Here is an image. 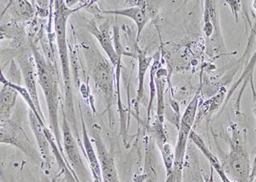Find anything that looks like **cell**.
<instances>
[{"label":"cell","instance_id":"cell-17","mask_svg":"<svg viewBox=\"0 0 256 182\" xmlns=\"http://www.w3.org/2000/svg\"><path fill=\"white\" fill-rule=\"evenodd\" d=\"M1 84L3 86L0 92V120H9L16 103L19 92L12 86L6 83Z\"/></svg>","mask_w":256,"mask_h":182},{"label":"cell","instance_id":"cell-16","mask_svg":"<svg viewBox=\"0 0 256 182\" xmlns=\"http://www.w3.org/2000/svg\"><path fill=\"white\" fill-rule=\"evenodd\" d=\"M190 140L192 141V143L195 144L199 150H201L202 153L204 154L208 162H210L212 170H216V173L218 174V176L222 180V182H233L229 177L227 176L226 174L224 173L220 160L212 154V152L207 146V144L204 143V140L198 136V134L195 132V130H192V132H190Z\"/></svg>","mask_w":256,"mask_h":182},{"label":"cell","instance_id":"cell-1","mask_svg":"<svg viewBox=\"0 0 256 182\" xmlns=\"http://www.w3.org/2000/svg\"><path fill=\"white\" fill-rule=\"evenodd\" d=\"M86 7V4L77 7L76 9H70L66 4V1H55L54 2V28H55L56 44L58 48L59 58L61 62L62 74L64 80V94H65V112L70 125L72 126L77 138H79V132L77 131L76 110L74 106L73 89L72 80L70 73V56L67 44V22L68 18L73 13Z\"/></svg>","mask_w":256,"mask_h":182},{"label":"cell","instance_id":"cell-21","mask_svg":"<svg viewBox=\"0 0 256 182\" xmlns=\"http://www.w3.org/2000/svg\"><path fill=\"white\" fill-rule=\"evenodd\" d=\"M190 182H214L212 180V173L210 178H204L202 174L201 170L199 168V164H195V168H192L190 171Z\"/></svg>","mask_w":256,"mask_h":182},{"label":"cell","instance_id":"cell-22","mask_svg":"<svg viewBox=\"0 0 256 182\" xmlns=\"http://www.w3.org/2000/svg\"><path fill=\"white\" fill-rule=\"evenodd\" d=\"M226 3L228 4V6H230V10L232 12L233 15L235 16L236 22H238V15L242 10V2L240 0H229V1H226Z\"/></svg>","mask_w":256,"mask_h":182},{"label":"cell","instance_id":"cell-14","mask_svg":"<svg viewBox=\"0 0 256 182\" xmlns=\"http://www.w3.org/2000/svg\"><path fill=\"white\" fill-rule=\"evenodd\" d=\"M153 60H154V56H148L147 54H146V52L138 50V85L137 94H136L135 104H134L135 116L137 118V120H138V122H140V101L143 98L144 94V78H146L147 70L150 68V64H152Z\"/></svg>","mask_w":256,"mask_h":182},{"label":"cell","instance_id":"cell-2","mask_svg":"<svg viewBox=\"0 0 256 182\" xmlns=\"http://www.w3.org/2000/svg\"><path fill=\"white\" fill-rule=\"evenodd\" d=\"M32 55L34 56L35 62L38 70V82L44 92L46 101L48 116L50 130L55 136L56 140L62 156L64 154L62 146V130L59 128L58 109L60 103V92H59L58 77L56 65L50 59L46 58L42 55L34 44H32Z\"/></svg>","mask_w":256,"mask_h":182},{"label":"cell","instance_id":"cell-18","mask_svg":"<svg viewBox=\"0 0 256 182\" xmlns=\"http://www.w3.org/2000/svg\"><path fill=\"white\" fill-rule=\"evenodd\" d=\"M160 68V52L156 53L154 56L153 64L150 66V101H148V108H147V124L146 126L150 125L152 120V110L153 107V101L154 97H156V83H154V77L158 70Z\"/></svg>","mask_w":256,"mask_h":182},{"label":"cell","instance_id":"cell-15","mask_svg":"<svg viewBox=\"0 0 256 182\" xmlns=\"http://www.w3.org/2000/svg\"><path fill=\"white\" fill-rule=\"evenodd\" d=\"M82 116V137H83V146H84V154L88 160V164L90 166V170L94 176V182H102L100 164H99L98 158L96 155V150H94L92 143V140L89 137L86 125H84V119Z\"/></svg>","mask_w":256,"mask_h":182},{"label":"cell","instance_id":"cell-19","mask_svg":"<svg viewBox=\"0 0 256 182\" xmlns=\"http://www.w3.org/2000/svg\"><path fill=\"white\" fill-rule=\"evenodd\" d=\"M160 155L162 158L163 164L166 170V177L169 176L174 170V149L169 142L163 144L160 149Z\"/></svg>","mask_w":256,"mask_h":182},{"label":"cell","instance_id":"cell-8","mask_svg":"<svg viewBox=\"0 0 256 182\" xmlns=\"http://www.w3.org/2000/svg\"><path fill=\"white\" fill-rule=\"evenodd\" d=\"M95 150L98 158L102 182H120L113 155L108 152L101 136V128L94 124L92 128Z\"/></svg>","mask_w":256,"mask_h":182},{"label":"cell","instance_id":"cell-11","mask_svg":"<svg viewBox=\"0 0 256 182\" xmlns=\"http://www.w3.org/2000/svg\"><path fill=\"white\" fill-rule=\"evenodd\" d=\"M62 125L61 130L64 154H66L70 164L71 166H73L74 170L79 172L80 176H84V174L86 173V170L84 167V161H83L80 152L77 140L73 136V132L71 130V125L68 120L64 106H62Z\"/></svg>","mask_w":256,"mask_h":182},{"label":"cell","instance_id":"cell-10","mask_svg":"<svg viewBox=\"0 0 256 182\" xmlns=\"http://www.w3.org/2000/svg\"><path fill=\"white\" fill-rule=\"evenodd\" d=\"M18 62L20 67V74L24 80V88L30 92L41 118L44 120V114L41 110L38 100L37 82H38V70L35 62L34 56L30 53L22 54L18 58Z\"/></svg>","mask_w":256,"mask_h":182},{"label":"cell","instance_id":"cell-4","mask_svg":"<svg viewBox=\"0 0 256 182\" xmlns=\"http://www.w3.org/2000/svg\"><path fill=\"white\" fill-rule=\"evenodd\" d=\"M201 86L198 88L194 98L188 104L181 118L178 128L177 142L174 148V165L172 173L166 177L165 182H183V171L186 158L187 146L190 134L193 130L198 114V106L201 101Z\"/></svg>","mask_w":256,"mask_h":182},{"label":"cell","instance_id":"cell-13","mask_svg":"<svg viewBox=\"0 0 256 182\" xmlns=\"http://www.w3.org/2000/svg\"><path fill=\"white\" fill-rule=\"evenodd\" d=\"M154 142L152 137L147 138L146 146V161L143 170L135 174L132 182H158L156 170V152Z\"/></svg>","mask_w":256,"mask_h":182},{"label":"cell","instance_id":"cell-23","mask_svg":"<svg viewBox=\"0 0 256 182\" xmlns=\"http://www.w3.org/2000/svg\"><path fill=\"white\" fill-rule=\"evenodd\" d=\"M253 113H254V118H256V100H254V101ZM254 164H256V159H254Z\"/></svg>","mask_w":256,"mask_h":182},{"label":"cell","instance_id":"cell-12","mask_svg":"<svg viewBox=\"0 0 256 182\" xmlns=\"http://www.w3.org/2000/svg\"><path fill=\"white\" fill-rule=\"evenodd\" d=\"M28 116H30V125L37 140L38 150L40 152V156L44 161V166L46 167L47 170H50L52 159V153L53 154L52 146L50 143L49 137H48L50 131L46 126V122L38 120L34 112L30 110Z\"/></svg>","mask_w":256,"mask_h":182},{"label":"cell","instance_id":"cell-20","mask_svg":"<svg viewBox=\"0 0 256 182\" xmlns=\"http://www.w3.org/2000/svg\"><path fill=\"white\" fill-rule=\"evenodd\" d=\"M15 4L12 13L16 19L25 21L32 18L34 10L28 1H15Z\"/></svg>","mask_w":256,"mask_h":182},{"label":"cell","instance_id":"cell-3","mask_svg":"<svg viewBox=\"0 0 256 182\" xmlns=\"http://www.w3.org/2000/svg\"><path fill=\"white\" fill-rule=\"evenodd\" d=\"M226 136L229 152L220 160L223 170L233 182H251L253 168L245 144L246 132L232 122Z\"/></svg>","mask_w":256,"mask_h":182},{"label":"cell","instance_id":"cell-9","mask_svg":"<svg viewBox=\"0 0 256 182\" xmlns=\"http://www.w3.org/2000/svg\"><path fill=\"white\" fill-rule=\"evenodd\" d=\"M0 142L4 144H10L16 147L28 156H35L34 150L32 149L31 142L26 132L18 124L9 120L0 122Z\"/></svg>","mask_w":256,"mask_h":182},{"label":"cell","instance_id":"cell-7","mask_svg":"<svg viewBox=\"0 0 256 182\" xmlns=\"http://www.w3.org/2000/svg\"><path fill=\"white\" fill-rule=\"evenodd\" d=\"M134 4H129L126 8L119 10H101L104 14L122 16L130 18L137 26V43L140 42L141 32L148 22L156 18L158 13V7L152 1H131Z\"/></svg>","mask_w":256,"mask_h":182},{"label":"cell","instance_id":"cell-5","mask_svg":"<svg viewBox=\"0 0 256 182\" xmlns=\"http://www.w3.org/2000/svg\"><path fill=\"white\" fill-rule=\"evenodd\" d=\"M202 32L206 42V52L208 56L218 58L226 54L224 38L222 36L217 1H204Z\"/></svg>","mask_w":256,"mask_h":182},{"label":"cell","instance_id":"cell-6","mask_svg":"<svg viewBox=\"0 0 256 182\" xmlns=\"http://www.w3.org/2000/svg\"><path fill=\"white\" fill-rule=\"evenodd\" d=\"M92 76L94 79L95 86L105 100L107 106V112L108 114L110 126L113 128V118H112V106L114 100L116 89V76L114 68L110 62H108L104 56L100 53L95 58L94 64L92 66Z\"/></svg>","mask_w":256,"mask_h":182}]
</instances>
